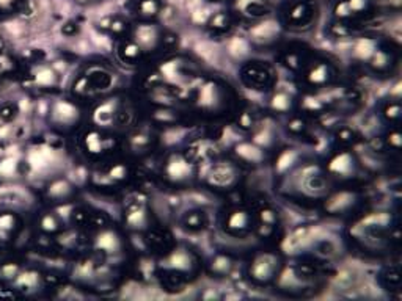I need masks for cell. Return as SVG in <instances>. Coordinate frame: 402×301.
<instances>
[{"mask_svg": "<svg viewBox=\"0 0 402 301\" xmlns=\"http://www.w3.org/2000/svg\"><path fill=\"white\" fill-rule=\"evenodd\" d=\"M283 272V262L278 253L259 251L251 258L247 267L248 280L256 285H269L277 281Z\"/></svg>", "mask_w": 402, "mask_h": 301, "instance_id": "6da1fadb", "label": "cell"}, {"mask_svg": "<svg viewBox=\"0 0 402 301\" xmlns=\"http://www.w3.org/2000/svg\"><path fill=\"white\" fill-rule=\"evenodd\" d=\"M195 104L198 110L201 113H204V115H217V113H222L228 105V96H226L225 86L212 79L203 82L197 89Z\"/></svg>", "mask_w": 402, "mask_h": 301, "instance_id": "7a4b0ae2", "label": "cell"}, {"mask_svg": "<svg viewBox=\"0 0 402 301\" xmlns=\"http://www.w3.org/2000/svg\"><path fill=\"white\" fill-rule=\"evenodd\" d=\"M198 259L189 248L179 246L168 251L163 259V268L168 270L171 276H176L178 280H182L185 276H192L198 272Z\"/></svg>", "mask_w": 402, "mask_h": 301, "instance_id": "3957f363", "label": "cell"}, {"mask_svg": "<svg viewBox=\"0 0 402 301\" xmlns=\"http://www.w3.org/2000/svg\"><path fill=\"white\" fill-rule=\"evenodd\" d=\"M325 172L335 179H352L358 172V160L351 149L335 150L325 163Z\"/></svg>", "mask_w": 402, "mask_h": 301, "instance_id": "277c9868", "label": "cell"}, {"mask_svg": "<svg viewBox=\"0 0 402 301\" xmlns=\"http://www.w3.org/2000/svg\"><path fill=\"white\" fill-rule=\"evenodd\" d=\"M239 168L233 162H215L206 176V182L215 190H231L239 184Z\"/></svg>", "mask_w": 402, "mask_h": 301, "instance_id": "5b68a950", "label": "cell"}, {"mask_svg": "<svg viewBox=\"0 0 402 301\" xmlns=\"http://www.w3.org/2000/svg\"><path fill=\"white\" fill-rule=\"evenodd\" d=\"M163 174L175 185H185L195 177V167L184 154H171L165 160Z\"/></svg>", "mask_w": 402, "mask_h": 301, "instance_id": "8992f818", "label": "cell"}, {"mask_svg": "<svg viewBox=\"0 0 402 301\" xmlns=\"http://www.w3.org/2000/svg\"><path fill=\"white\" fill-rule=\"evenodd\" d=\"M223 228L229 236L234 237H242L247 236L253 231V215L250 210L244 207H234L229 209L225 214V220H223Z\"/></svg>", "mask_w": 402, "mask_h": 301, "instance_id": "52a82bcc", "label": "cell"}, {"mask_svg": "<svg viewBox=\"0 0 402 301\" xmlns=\"http://www.w3.org/2000/svg\"><path fill=\"white\" fill-rule=\"evenodd\" d=\"M242 80L250 89H264L270 85L272 72L261 62H250L242 69Z\"/></svg>", "mask_w": 402, "mask_h": 301, "instance_id": "ba28073f", "label": "cell"}, {"mask_svg": "<svg viewBox=\"0 0 402 301\" xmlns=\"http://www.w3.org/2000/svg\"><path fill=\"white\" fill-rule=\"evenodd\" d=\"M357 202H358V196L355 194V192L341 190L325 198V210L330 215H342L352 210L357 206Z\"/></svg>", "mask_w": 402, "mask_h": 301, "instance_id": "9c48e42d", "label": "cell"}, {"mask_svg": "<svg viewBox=\"0 0 402 301\" xmlns=\"http://www.w3.org/2000/svg\"><path fill=\"white\" fill-rule=\"evenodd\" d=\"M50 116L55 126L68 129V127L77 124L80 113H79V108L76 107V104H72L69 101H58L54 104V107H52Z\"/></svg>", "mask_w": 402, "mask_h": 301, "instance_id": "30bf717a", "label": "cell"}, {"mask_svg": "<svg viewBox=\"0 0 402 301\" xmlns=\"http://www.w3.org/2000/svg\"><path fill=\"white\" fill-rule=\"evenodd\" d=\"M236 160L245 165H261L266 160V149L255 141H241L233 149Z\"/></svg>", "mask_w": 402, "mask_h": 301, "instance_id": "8fae6325", "label": "cell"}, {"mask_svg": "<svg viewBox=\"0 0 402 301\" xmlns=\"http://www.w3.org/2000/svg\"><path fill=\"white\" fill-rule=\"evenodd\" d=\"M332 79H333L332 67L325 62L311 63L308 71L305 72V82H307V85L316 89L327 86L332 82Z\"/></svg>", "mask_w": 402, "mask_h": 301, "instance_id": "7c38bea8", "label": "cell"}, {"mask_svg": "<svg viewBox=\"0 0 402 301\" xmlns=\"http://www.w3.org/2000/svg\"><path fill=\"white\" fill-rule=\"evenodd\" d=\"M123 242L120 236L112 229H101L94 238V250L101 254H116L120 253Z\"/></svg>", "mask_w": 402, "mask_h": 301, "instance_id": "4fadbf2b", "label": "cell"}, {"mask_svg": "<svg viewBox=\"0 0 402 301\" xmlns=\"http://www.w3.org/2000/svg\"><path fill=\"white\" fill-rule=\"evenodd\" d=\"M134 41H135L141 50H153L157 47L160 41L159 30L156 25L151 24H141L135 28V35H134Z\"/></svg>", "mask_w": 402, "mask_h": 301, "instance_id": "5bb4252c", "label": "cell"}, {"mask_svg": "<svg viewBox=\"0 0 402 301\" xmlns=\"http://www.w3.org/2000/svg\"><path fill=\"white\" fill-rule=\"evenodd\" d=\"M124 223L128 224V228L134 231H143L151 226V214L148 212V209L135 204L132 206L128 212H126V220Z\"/></svg>", "mask_w": 402, "mask_h": 301, "instance_id": "9a60e30c", "label": "cell"}, {"mask_svg": "<svg viewBox=\"0 0 402 301\" xmlns=\"http://www.w3.org/2000/svg\"><path fill=\"white\" fill-rule=\"evenodd\" d=\"M107 138L98 129H91L84 135V148L90 155H101L107 150Z\"/></svg>", "mask_w": 402, "mask_h": 301, "instance_id": "2e32d148", "label": "cell"}, {"mask_svg": "<svg viewBox=\"0 0 402 301\" xmlns=\"http://www.w3.org/2000/svg\"><path fill=\"white\" fill-rule=\"evenodd\" d=\"M278 24L272 21H264L251 28V40L261 44H269L278 36Z\"/></svg>", "mask_w": 402, "mask_h": 301, "instance_id": "e0dca14e", "label": "cell"}, {"mask_svg": "<svg viewBox=\"0 0 402 301\" xmlns=\"http://www.w3.org/2000/svg\"><path fill=\"white\" fill-rule=\"evenodd\" d=\"M269 105L273 113H278V115H291L295 101L294 97L286 91H275L270 97Z\"/></svg>", "mask_w": 402, "mask_h": 301, "instance_id": "ac0fdd59", "label": "cell"}, {"mask_svg": "<svg viewBox=\"0 0 402 301\" xmlns=\"http://www.w3.org/2000/svg\"><path fill=\"white\" fill-rule=\"evenodd\" d=\"M300 155L295 149L292 148H286L280 150V154L275 159V171L278 174H286L288 171H291L297 163H299Z\"/></svg>", "mask_w": 402, "mask_h": 301, "instance_id": "d6986e66", "label": "cell"}, {"mask_svg": "<svg viewBox=\"0 0 402 301\" xmlns=\"http://www.w3.org/2000/svg\"><path fill=\"white\" fill-rule=\"evenodd\" d=\"M47 193H49V198H52L55 202H66V201H69L72 198L74 188L68 180L57 179L49 185Z\"/></svg>", "mask_w": 402, "mask_h": 301, "instance_id": "ffe728a7", "label": "cell"}, {"mask_svg": "<svg viewBox=\"0 0 402 301\" xmlns=\"http://www.w3.org/2000/svg\"><path fill=\"white\" fill-rule=\"evenodd\" d=\"M237 8H241L244 14L251 18H263L269 11L266 0H237Z\"/></svg>", "mask_w": 402, "mask_h": 301, "instance_id": "44dd1931", "label": "cell"}, {"mask_svg": "<svg viewBox=\"0 0 402 301\" xmlns=\"http://www.w3.org/2000/svg\"><path fill=\"white\" fill-rule=\"evenodd\" d=\"M308 0H302L291 6V10L288 13V21H291L294 25H302L310 19V8H308Z\"/></svg>", "mask_w": 402, "mask_h": 301, "instance_id": "7402d4cb", "label": "cell"}, {"mask_svg": "<svg viewBox=\"0 0 402 301\" xmlns=\"http://www.w3.org/2000/svg\"><path fill=\"white\" fill-rule=\"evenodd\" d=\"M368 63H369V66H371L376 72H377V71H379V72H383V71H386V69L390 67V64H391V57H390V54H388L386 50H383V49H376V50H374V54H372V55L369 57Z\"/></svg>", "mask_w": 402, "mask_h": 301, "instance_id": "603a6c76", "label": "cell"}, {"mask_svg": "<svg viewBox=\"0 0 402 301\" xmlns=\"http://www.w3.org/2000/svg\"><path fill=\"white\" fill-rule=\"evenodd\" d=\"M233 268V260L225 254H217L211 262V273L215 276H226Z\"/></svg>", "mask_w": 402, "mask_h": 301, "instance_id": "cb8c5ba5", "label": "cell"}, {"mask_svg": "<svg viewBox=\"0 0 402 301\" xmlns=\"http://www.w3.org/2000/svg\"><path fill=\"white\" fill-rule=\"evenodd\" d=\"M18 220L14 215H2L0 216V242L10 240V237L16 234Z\"/></svg>", "mask_w": 402, "mask_h": 301, "instance_id": "d4e9b609", "label": "cell"}, {"mask_svg": "<svg viewBox=\"0 0 402 301\" xmlns=\"http://www.w3.org/2000/svg\"><path fill=\"white\" fill-rule=\"evenodd\" d=\"M40 229L44 232V234H57V232L62 231V224L58 221V218L50 214V212H46L43 214L41 218H40Z\"/></svg>", "mask_w": 402, "mask_h": 301, "instance_id": "484cf974", "label": "cell"}, {"mask_svg": "<svg viewBox=\"0 0 402 301\" xmlns=\"http://www.w3.org/2000/svg\"><path fill=\"white\" fill-rule=\"evenodd\" d=\"M141 52H143V50L140 49V46L134 40L126 41L123 46H121V49H120L121 58L124 60V62H128V63H135L137 60L140 58Z\"/></svg>", "mask_w": 402, "mask_h": 301, "instance_id": "4316f807", "label": "cell"}, {"mask_svg": "<svg viewBox=\"0 0 402 301\" xmlns=\"http://www.w3.org/2000/svg\"><path fill=\"white\" fill-rule=\"evenodd\" d=\"M376 43L372 41V40H368V38H364V40H360L358 43H357V46L354 49V54L357 58H360V60H369V57L374 54V50H376Z\"/></svg>", "mask_w": 402, "mask_h": 301, "instance_id": "83f0119b", "label": "cell"}, {"mask_svg": "<svg viewBox=\"0 0 402 301\" xmlns=\"http://www.w3.org/2000/svg\"><path fill=\"white\" fill-rule=\"evenodd\" d=\"M206 24L209 25V28L214 30V32H225L229 25V19L226 16V13L219 11V13L211 14L209 19L206 21Z\"/></svg>", "mask_w": 402, "mask_h": 301, "instance_id": "f1b7e54d", "label": "cell"}, {"mask_svg": "<svg viewBox=\"0 0 402 301\" xmlns=\"http://www.w3.org/2000/svg\"><path fill=\"white\" fill-rule=\"evenodd\" d=\"M57 74L50 67H40L38 72L35 74V82L40 84L41 86H54L57 84Z\"/></svg>", "mask_w": 402, "mask_h": 301, "instance_id": "f546056e", "label": "cell"}, {"mask_svg": "<svg viewBox=\"0 0 402 301\" xmlns=\"http://www.w3.org/2000/svg\"><path fill=\"white\" fill-rule=\"evenodd\" d=\"M206 224V218H204V214L197 210V212H190L184 216V226L185 228H189L190 231H200L203 229Z\"/></svg>", "mask_w": 402, "mask_h": 301, "instance_id": "4dcf8cb0", "label": "cell"}, {"mask_svg": "<svg viewBox=\"0 0 402 301\" xmlns=\"http://www.w3.org/2000/svg\"><path fill=\"white\" fill-rule=\"evenodd\" d=\"M382 115L388 123H398L401 118V104L399 101H390L382 110Z\"/></svg>", "mask_w": 402, "mask_h": 301, "instance_id": "1f68e13d", "label": "cell"}, {"mask_svg": "<svg viewBox=\"0 0 402 301\" xmlns=\"http://www.w3.org/2000/svg\"><path fill=\"white\" fill-rule=\"evenodd\" d=\"M159 10H160V3L157 0H140L138 2V11L141 16L153 18L159 13Z\"/></svg>", "mask_w": 402, "mask_h": 301, "instance_id": "d6a6232c", "label": "cell"}, {"mask_svg": "<svg viewBox=\"0 0 402 301\" xmlns=\"http://www.w3.org/2000/svg\"><path fill=\"white\" fill-rule=\"evenodd\" d=\"M288 130L292 135H302L305 130H307V123H305L300 116H292L288 121Z\"/></svg>", "mask_w": 402, "mask_h": 301, "instance_id": "836d02e7", "label": "cell"}, {"mask_svg": "<svg viewBox=\"0 0 402 301\" xmlns=\"http://www.w3.org/2000/svg\"><path fill=\"white\" fill-rule=\"evenodd\" d=\"M237 127H241L242 130H253L255 127V121L250 111H241L237 116Z\"/></svg>", "mask_w": 402, "mask_h": 301, "instance_id": "e575fe53", "label": "cell"}, {"mask_svg": "<svg viewBox=\"0 0 402 301\" xmlns=\"http://www.w3.org/2000/svg\"><path fill=\"white\" fill-rule=\"evenodd\" d=\"M259 216V221H261V224H266V226H273L277 224V212L272 209H263L261 212L258 214Z\"/></svg>", "mask_w": 402, "mask_h": 301, "instance_id": "d590c367", "label": "cell"}, {"mask_svg": "<svg viewBox=\"0 0 402 301\" xmlns=\"http://www.w3.org/2000/svg\"><path fill=\"white\" fill-rule=\"evenodd\" d=\"M386 145L394 150L401 149V133L398 130V127H394V129L390 130L388 135H386Z\"/></svg>", "mask_w": 402, "mask_h": 301, "instance_id": "8d00e7d4", "label": "cell"}, {"mask_svg": "<svg viewBox=\"0 0 402 301\" xmlns=\"http://www.w3.org/2000/svg\"><path fill=\"white\" fill-rule=\"evenodd\" d=\"M352 14H360L368 8L369 0H346Z\"/></svg>", "mask_w": 402, "mask_h": 301, "instance_id": "74e56055", "label": "cell"}, {"mask_svg": "<svg viewBox=\"0 0 402 301\" xmlns=\"http://www.w3.org/2000/svg\"><path fill=\"white\" fill-rule=\"evenodd\" d=\"M16 105H13V104H5L2 108H0V118L5 119V121H10V119H13L14 116H16Z\"/></svg>", "mask_w": 402, "mask_h": 301, "instance_id": "f35d334b", "label": "cell"}, {"mask_svg": "<svg viewBox=\"0 0 402 301\" xmlns=\"http://www.w3.org/2000/svg\"><path fill=\"white\" fill-rule=\"evenodd\" d=\"M335 16L339 18V19H347V18L352 16L351 10H349L347 2H339L336 6H335Z\"/></svg>", "mask_w": 402, "mask_h": 301, "instance_id": "ab89813d", "label": "cell"}, {"mask_svg": "<svg viewBox=\"0 0 402 301\" xmlns=\"http://www.w3.org/2000/svg\"><path fill=\"white\" fill-rule=\"evenodd\" d=\"M303 110L305 111H321L322 110V104L319 102L314 97H307V99L303 101Z\"/></svg>", "mask_w": 402, "mask_h": 301, "instance_id": "60d3db41", "label": "cell"}, {"mask_svg": "<svg viewBox=\"0 0 402 301\" xmlns=\"http://www.w3.org/2000/svg\"><path fill=\"white\" fill-rule=\"evenodd\" d=\"M14 2V0H0V6H8Z\"/></svg>", "mask_w": 402, "mask_h": 301, "instance_id": "b9f144b4", "label": "cell"}, {"mask_svg": "<svg viewBox=\"0 0 402 301\" xmlns=\"http://www.w3.org/2000/svg\"><path fill=\"white\" fill-rule=\"evenodd\" d=\"M209 2H223V0H209Z\"/></svg>", "mask_w": 402, "mask_h": 301, "instance_id": "7bdbcfd3", "label": "cell"}]
</instances>
